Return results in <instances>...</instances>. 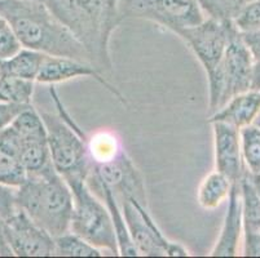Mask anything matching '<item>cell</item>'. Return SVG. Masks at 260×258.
<instances>
[{"mask_svg": "<svg viewBox=\"0 0 260 258\" xmlns=\"http://www.w3.org/2000/svg\"><path fill=\"white\" fill-rule=\"evenodd\" d=\"M0 16L11 25L22 48L92 63L83 46L42 0H0Z\"/></svg>", "mask_w": 260, "mask_h": 258, "instance_id": "6da1fadb", "label": "cell"}, {"mask_svg": "<svg viewBox=\"0 0 260 258\" xmlns=\"http://www.w3.org/2000/svg\"><path fill=\"white\" fill-rule=\"evenodd\" d=\"M83 46L99 70L113 67L109 53L110 38L122 18L119 0H42Z\"/></svg>", "mask_w": 260, "mask_h": 258, "instance_id": "7a4b0ae2", "label": "cell"}, {"mask_svg": "<svg viewBox=\"0 0 260 258\" xmlns=\"http://www.w3.org/2000/svg\"><path fill=\"white\" fill-rule=\"evenodd\" d=\"M16 203L38 226L53 238L70 231L73 193L53 167L39 176H30L16 189Z\"/></svg>", "mask_w": 260, "mask_h": 258, "instance_id": "3957f363", "label": "cell"}, {"mask_svg": "<svg viewBox=\"0 0 260 258\" xmlns=\"http://www.w3.org/2000/svg\"><path fill=\"white\" fill-rule=\"evenodd\" d=\"M51 94L58 105L60 115L48 113H42L40 115L46 124L52 164L65 181L87 179L91 170V163L86 137L79 131V128L75 127L73 120L63 114V107L60 105L54 89H51Z\"/></svg>", "mask_w": 260, "mask_h": 258, "instance_id": "277c9868", "label": "cell"}, {"mask_svg": "<svg viewBox=\"0 0 260 258\" xmlns=\"http://www.w3.org/2000/svg\"><path fill=\"white\" fill-rule=\"evenodd\" d=\"M66 183L73 193L70 231L103 252L119 255L117 235L108 208L92 194L86 179H70Z\"/></svg>", "mask_w": 260, "mask_h": 258, "instance_id": "5b68a950", "label": "cell"}, {"mask_svg": "<svg viewBox=\"0 0 260 258\" xmlns=\"http://www.w3.org/2000/svg\"><path fill=\"white\" fill-rule=\"evenodd\" d=\"M210 115L223 107L232 97L251 89L252 61L240 32L232 38L220 63L207 75Z\"/></svg>", "mask_w": 260, "mask_h": 258, "instance_id": "8992f818", "label": "cell"}, {"mask_svg": "<svg viewBox=\"0 0 260 258\" xmlns=\"http://www.w3.org/2000/svg\"><path fill=\"white\" fill-rule=\"evenodd\" d=\"M120 18H143L172 32L191 27L205 20L198 0H119Z\"/></svg>", "mask_w": 260, "mask_h": 258, "instance_id": "52a82bcc", "label": "cell"}, {"mask_svg": "<svg viewBox=\"0 0 260 258\" xmlns=\"http://www.w3.org/2000/svg\"><path fill=\"white\" fill-rule=\"evenodd\" d=\"M118 199V198H117ZM123 216L126 219L129 236L138 249L139 255L146 257H186L190 255L186 248L179 243L170 241L149 214L148 207L134 198L118 199Z\"/></svg>", "mask_w": 260, "mask_h": 258, "instance_id": "ba28073f", "label": "cell"}, {"mask_svg": "<svg viewBox=\"0 0 260 258\" xmlns=\"http://www.w3.org/2000/svg\"><path fill=\"white\" fill-rule=\"evenodd\" d=\"M237 32L232 21L205 18L198 25L180 30L177 35L188 44L209 75L220 63L229 42Z\"/></svg>", "mask_w": 260, "mask_h": 258, "instance_id": "9c48e42d", "label": "cell"}, {"mask_svg": "<svg viewBox=\"0 0 260 258\" xmlns=\"http://www.w3.org/2000/svg\"><path fill=\"white\" fill-rule=\"evenodd\" d=\"M4 233L13 254L18 257H51L54 255V238L43 227L17 208L4 219Z\"/></svg>", "mask_w": 260, "mask_h": 258, "instance_id": "30bf717a", "label": "cell"}, {"mask_svg": "<svg viewBox=\"0 0 260 258\" xmlns=\"http://www.w3.org/2000/svg\"><path fill=\"white\" fill-rule=\"evenodd\" d=\"M89 174L112 189L118 199L134 198L148 207L144 179L126 151L113 162L92 165Z\"/></svg>", "mask_w": 260, "mask_h": 258, "instance_id": "8fae6325", "label": "cell"}, {"mask_svg": "<svg viewBox=\"0 0 260 258\" xmlns=\"http://www.w3.org/2000/svg\"><path fill=\"white\" fill-rule=\"evenodd\" d=\"M93 78L98 83H100L104 88L108 89L114 97H117L122 103H126V99L119 92L115 89L105 78L101 75L100 70L96 66L84 61L74 60L70 57L47 56L43 65L40 67L39 74L35 82L40 84H56V83L68 82L75 78Z\"/></svg>", "mask_w": 260, "mask_h": 258, "instance_id": "7c38bea8", "label": "cell"}, {"mask_svg": "<svg viewBox=\"0 0 260 258\" xmlns=\"http://www.w3.org/2000/svg\"><path fill=\"white\" fill-rule=\"evenodd\" d=\"M211 124L216 170L228 177L232 183H238L246 169L241 153L240 129L220 122Z\"/></svg>", "mask_w": 260, "mask_h": 258, "instance_id": "4fadbf2b", "label": "cell"}, {"mask_svg": "<svg viewBox=\"0 0 260 258\" xmlns=\"http://www.w3.org/2000/svg\"><path fill=\"white\" fill-rule=\"evenodd\" d=\"M240 193L242 200V254L260 257V195L255 190L247 169L240 181Z\"/></svg>", "mask_w": 260, "mask_h": 258, "instance_id": "5bb4252c", "label": "cell"}, {"mask_svg": "<svg viewBox=\"0 0 260 258\" xmlns=\"http://www.w3.org/2000/svg\"><path fill=\"white\" fill-rule=\"evenodd\" d=\"M241 234H242V200L240 182L233 183L228 198V210L224 218L220 235L210 255L214 257H233L238 255Z\"/></svg>", "mask_w": 260, "mask_h": 258, "instance_id": "9a60e30c", "label": "cell"}, {"mask_svg": "<svg viewBox=\"0 0 260 258\" xmlns=\"http://www.w3.org/2000/svg\"><path fill=\"white\" fill-rule=\"evenodd\" d=\"M260 113V91H246L232 97L216 113L211 114L210 123L220 122L242 129L252 124Z\"/></svg>", "mask_w": 260, "mask_h": 258, "instance_id": "2e32d148", "label": "cell"}, {"mask_svg": "<svg viewBox=\"0 0 260 258\" xmlns=\"http://www.w3.org/2000/svg\"><path fill=\"white\" fill-rule=\"evenodd\" d=\"M27 178L20 154V139L11 124L0 132V183L20 188Z\"/></svg>", "mask_w": 260, "mask_h": 258, "instance_id": "e0dca14e", "label": "cell"}, {"mask_svg": "<svg viewBox=\"0 0 260 258\" xmlns=\"http://www.w3.org/2000/svg\"><path fill=\"white\" fill-rule=\"evenodd\" d=\"M86 181L93 182L96 190L100 191L101 196H103L104 200H105L106 208H108L109 213H110L113 226H114L115 230V235H117L119 255H124V257H136V255H139L138 249H136L131 236H129L128 229H127L126 225V219H124V216H123L122 208H120L119 202H118L117 196L113 193L112 189L109 188V186H106L104 182L99 181L98 178H94L91 174H88Z\"/></svg>", "mask_w": 260, "mask_h": 258, "instance_id": "ac0fdd59", "label": "cell"}, {"mask_svg": "<svg viewBox=\"0 0 260 258\" xmlns=\"http://www.w3.org/2000/svg\"><path fill=\"white\" fill-rule=\"evenodd\" d=\"M18 139H20L21 160L27 177L39 176L53 167L48 141H47V129L42 133L18 136Z\"/></svg>", "mask_w": 260, "mask_h": 258, "instance_id": "d6986e66", "label": "cell"}, {"mask_svg": "<svg viewBox=\"0 0 260 258\" xmlns=\"http://www.w3.org/2000/svg\"><path fill=\"white\" fill-rule=\"evenodd\" d=\"M86 143L91 167L113 162L124 153L120 137L109 129L94 132L91 137L86 138Z\"/></svg>", "mask_w": 260, "mask_h": 258, "instance_id": "ffe728a7", "label": "cell"}, {"mask_svg": "<svg viewBox=\"0 0 260 258\" xmlns=\"http://www.w3.org/2000/svg\"><path fill=\"white\" fill-rule=\"evenodd\" d=\"M47 56L48 54L34 51V49L21 48L12 57L0 61V71L35 82Z\"/></svg>", "mask_w": 260, "mask_h": 258, "instance_id": "44dd1931", "label": "cell"}, {"mask_svg": "<svg viewBox=\"0 0 260 258\" xmlns=\"http://www.w3.org/2000/svg\"><path fill=\"white\" fill-rule=\"evenodd\" d=\"M233 186L229 178L223 173L214 170L201 182L197 191L198 204L206 210H214L228 200Z\"/></svg>", "mask_w": 260, "mask_h": 258, "instance_id": "7402d4cb", "label": "cell"}, {"mask_svg": "<svg viewBox=\"0 0 260 258\" xmlns=\"http://www.w3.org/2000/svg\"><path fill=\"white\" fill-rule=\"evenodd\" d=\"M34 82L0 71V102L31 105Z\"/></svg>", "mask_w": 260, "mask_h": 258, "instance_id": "603a6c76", "label": "cell"}, {"mask_svg": "<svg viewBox=\"0 0 260 258\" xmlns=\"http://www.w3.org/2000/svg\"><path fill=\"white\" fill-rule=\"evenodd\" d=\"M54 255L60 257H101L103 250L91 245L88 241L72 231L54 238Z\"/></svg>", "mask_w": 260, "mask_h": 258, "instance_id": "cb8c5ba5", "label": "cell"}, {"mask_svg": "<svg viewBox=\"0 0 260 258\" xmlns=\"http://www.w3.org/2000/svg\"><path fill=\"white\" fill-rule=\"evenodd\" d=\"M241 153L250 174L260 172V128L254 123L240 129Z\"/></svg>", "mask_w": 260, "mask_h": 258, "instance_id": "d4e9b609", "label": "cell"}, {"mask_svg": "<svg viewBox=\"0 0 260 258\" xmlns=\"http://www.w3.org/2000/svg\"><path fill=\"white\" fill-rule=\"evenodd\" d=\"M251 2L254 0H198V4L206 18L233 22L238 12Z\"/></svg>", "mask_w": 260, "mask_h": 258, "instance_id": "484cf974", "label": "cell"}, {"mask_svg": "<svg viewBox=\"0 0 260 258\" xmlns=\"http://www.w3.org/2000/svg\"><path fill=\"white\" fill-rule=\"evenodd\" d=\"M238 32L260 31V0H254L243 7L233 20Z\"/></svg>", "mask_w": 260, "mask_h": 258, "instance_id": "4316f807", "label": "cell"}, {"mask_svg": "<svg viewBox=\"0 0 260 258\" xmlns=\"http://www.w3.org/2000/svg\"><path fill=\"white\" fill-rule=\"evenodd\" d=\"M241 39L245 43L252 61L251 89L260 91V31L240 32Z\"/></svg>", "mask_w": 260, "mask_h": 258, "instance_id": "83f0119b", "label": "cell"}, {"mask_svg": "<svg viewBox=\"0 0 260 258\" xmlns=\"http://www.w3.org/2000/svg\"><path fill=\"white\" fill-rule=\"evenodd\" d=\"M22 48L16 38L11 25L3 16H0V61L7 60Z\"/></svg>", "mask_w": 260, "mask_h": 258, "instance_id": "f1b7e54d", "label": "cell"}, {"mask_svg": "<svg viewBox=\"0 0 260 258\" xmlns=\"http://www.w3.org/2000/svg\"><path fill=\"white\" fill-rule=\"evenodd\" d=\"M16 189L0 183V218L7 219L17 210Z\"/></svg>", "mask_w": 260, "mask_h": 258, "instance_id": "f546056e", "label": "cell"}, {"mask_svg": "<svg viewBox=\"0 0 260 258\" xmlns=\"http://www.w3.org/2000/svg\"><path fill=\"white\" fill-rule=\"evenodd\" d=\"M30 105H16V103L0 102V132L4 131L18 114Z\"/></svg>", "mask_w": 260, "mask_h": 258, "instance_id": "4dcf8cb0", "label": "cell"}, {"mask_svg": "<svg viewBox=\"0 0 260 258\" xmlns=\"http://www.w3.org/2000/svg\"><path fill=\"white\" fill-rule=\"evenodd\" d=\"M15 255L7 241L6 233H4V219L0 218V257H11Z\"/></svg>", "mask_w": 260, "mask_h": 258, "instance_id": "1f68e13d", "label": "cell"}, {"mask_svg": "<svg viewBox=\"0 0 260 258\" xmlns=\"http://www.w3.org/2000/svg\"><path fill=\"white\" fill-rule=\"evenodd\" d=\"M250 177H251V181L252 185H254L255 190H256L257 194L260 195V172H257V173L255 174H250Z\"/></svg>", "mask_w": 260, "mask_h": 258, "instance_id": "d6a6232c", "label": "cell"}, {"mask_svg": "<svg viewBox=\"0 0 260 258\" xmlns=\"http://www.w3.org/2000/svg\"><path fill=\"white\" fill-rule=\"evenodd\" d=\"M254 124H255V125H257V127L260 128V113H259V115H257V117H256V119H255Z\"/></svg>", "mask_w": 260, "mask_h": 258, "instance_id": "836d02e7", "label": "cell"}]
</instances>
